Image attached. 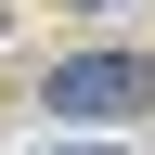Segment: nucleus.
<instances>
[{
    "instance_id": "1",
    "label": "nucleus",
    "mask_w": 155,
    "mask_h": 155,
    "mask_svg": "<svg viewBox=\"0 0 155 155\" xmlns=\"http://www.w3.org/2000/svg\"><path fill=\"white\" fill-rule=\"evenodd\" d=\"M39 104H52V116H142V104H155V65H129V52H78V65H52Z\"/></svg>"
},
{
    "instance_id": "2",
    "label": "nucleus",
    "mask_w": 155,
    "mask_h": 155,
    "mask_svg": "<svg viewBox=\"0 0 155 155\" xmlns=\"http://www.w3.org/2000/svg\"><path fill=\"white\" fill-rule=\"evenodd\" d=\"M91 13H104V0H91Z\"/></svg>"
}]
</instances>
